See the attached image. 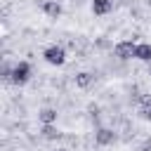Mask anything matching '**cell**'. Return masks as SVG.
<instances>
[{
  "mask_svg": "<svg viewBox=\"0 0 151 151\" xmlns=\"http://www.w3.org/2000/svg\"><path fill=\"white\" fill-rule=\"evenodd\" d=\"M42 57H45V61L52 64V66H61V64L66 61V52H64L61 45H52V47H47V50L42 52Z\"/></svg>",
  "mask_w": 151,
  "mask_h": 151,
  "instance_id": "obj_1",
  "label": "cell"
},
{
  "mask_svg": "<svg viewBox=\"0 0 151 151\" xmlns=\"http://www.w3.org/2000/svg\"><path fill=\"white\" fill-rule=\"evenodd\" d=\"M28 78H31V64L28 61H19L14 66V71H12V83L14 85H24V83H28Z\"/></svg>",
  "mask_w": 151,
  "mask_h": 151,
  "instance_id": "obj_2",
  "label": "cell"
},
{
  "mask_svg": "<svg viewBox=\"0 0 151 151\" xmlns=\"http://www.w3.org/2000/svg\"><path fill=\"white\" fill-rule=\"evenodd\" d=\"M134 50H137V45H134L132 40H123V42H118V45L113 47V54H116L118 59H132V57H134Z\"/></svg>",
  "mask_w": 151,
  "mask_h": 151,
  "instance_id": "obj_3",
  "label": "cell"
},
{
  "mask_svg": "<svg viewBox=\"0 0 151 151\" xmlns=\"http://www.w3.org/2000/svg\"><path fill=\"white\" fill-rule=\"evenodd\" d=\"M94 139H97L99 146H106V144H113V142H116V132L109 130V127H99L97 134H94Z\"/></svg>",
  "mask_w": 151,
  "mask_h": 151,
  "instance_id": "obj_4",
  "label": "cell"
},
{
  "mask_svg": "<svg viewBox=\"0 0 151 151\" xmlns=\"http://www.w3.org/2000/svg\"><path fill=\"white\" fill-rule=\"evenodd\" d=\"M42 12H45L50 19H59V17H61V5L54 2V0H47V2H42Z\"/></svg>",
  "mask_w": 151,
  "mask_h": 151,
  "instance_id": "obj_5",
  "label": "cell"
},
{
  "mask_svg": "<svg viewBox=\"0 0 151 151\" xmlns=\"http://www.w3.org/2000/svg\"><path fill=\"white\" fill-rule=\"evenodd\" d=\"M111 7H113V2H111V0H92V12H94L97 17L109 14V12H111Z\"/></svg>",
  "mask_w": 151,
  "mask_h": 151,
  "instance_id": "obj_6",
  "label": "cell"
},
{
  "mask_svg": "<svg viewBox=\"0 0 151 151\" xmlns=\"http://www.w3.org/2000/svg\"><path fill=\"white\" fill-rule=\"evenodd\" d=\"M92 80H94V76H92V73H87V71L76 73V87H80V90H87V87L92 85Z\"/></svg>",
  "mask_w": 151,
  "mask_h": 151,
  "instance_id": "obj_7",
  "label": "cell"
},
{
  "mask_svg": "<svg viewBox=\"0 0 151 151\" xmlns=\"http://www.w3.org/2000/svg\"><path fill=\"white\" fill-rule=\"evenodd\" d=\"M134 59H139V61H151V45H149V42H139L137 50H134Z\"/></svg>",
  "mask_w": 151,
  "mask_h": 151,
  "instance_id": "obj_8",
  "label": "cell"
},
{
  "mask_svg": "<svg viewBox=\"0 0 151 151\" xmlns=\"http://www.w3.org/2000/svg\"><path fill=\"white\" fill-rule=\"evenodd\" d=\"M38 118L42 120V125H54L57 123V109H42L38 113Z\"/></svg>",
  "mask_w": 151,
  "mask_h": 151,
  "instance_id": "obj_9",
  "label": "cell"
},
{
  "mask_svg": "<svg viewBox=\"0 0 151 151\" xmlns=\"http://www.w3.org/2000/svg\"><path fill=\"white\" fill-rule=\"evenodd\" d=\"M40 134H42L45 139H50V142H54V139H59V137H61V132H59V130H57L54 125H42Z\"/></svg>",
  "mask_w": 151,
  "mask_h": 151,
  "instance_id": "obj_10",
  "label": "cell"
},
{
  "mask_svg": "<svg viewBox=\"0 0 151 151\" xmlns=\"http://www.w3.org/2000/svg\"><path fill=\"white\" fill-rule=\"evenodd\" d=\"M142 118L151 123V109H142Z\"/></svg>",
  "mask_w": 151,
  "mask_h": 151,
  "instance_id": "obj_11",
  "label": "cell"
}]
</instances>
